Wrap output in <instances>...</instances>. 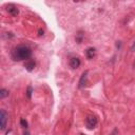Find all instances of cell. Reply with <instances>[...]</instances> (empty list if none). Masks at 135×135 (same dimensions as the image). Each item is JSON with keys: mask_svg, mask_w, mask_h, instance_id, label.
Segmentation results:
<instances>
[{"mask_svg": "<svg viewBox=\"0 0 135 135\" xmlns=\"http://www.w3.org/2000/svg\"><path fill=\"white\" fill-rule=\"evenodd\" d=\"M20 124H21V127H22V128H25V129L28 127L27 121H26L25 119H23V118H21V119H20Z\"/></svg>", "mask_w": 135, "mask_h": 135, "instance_id": "cell-12", "label": "cell"}, {"mask_svg": "<svg viewBox=\"0 0 135 135\" xmlns=\"http://www.w3.org/2000/svg\"><path fill=\"white\" fill-rule=\"evenodd\" d=\"M111 135H118V130H117V129H114V130L112 131Z\"/></svg>", "mask_w": 135, "mask_h": 135, "instance_id": "cell-13", "label": "cell"}, {"mask_svg": "<svg viewBox=\"0 0 135 135\" xmlns=\"http://www.w3.org/2000/svg\"><path fill=\"white\" fill-rule=\"evenodd\" d=\"M131 51H132V52H135V41H134L133 44L131 45Z\"/></svg>", "mask_w": 135, "mask_h": 135, "instance_id": "cell-15", "label": "cell"}, {"mask_svg": "<svg viewBox=\"0 0 135 135\" xmlns=\"http://www.w3.org/2000/svg\"><path fill=\"white\" fill-rule=\"evenodd\" d=\"M8 91L7 90H5V89H1L0 90V98L1 99H3V98H5L6 96H8Z\"/></svg>", "mask_w": 135, "mask_h": 135, "instance_id": "cell-10", "label": "cell"}, {"mask_svg": "<svg viewBox=\"0 0 135 135\" xmlns=\"http://www.w3.org/2000/svg\"><path fill=\"white\" fill-rule=\"evenodd\" d=\"M83 37H84V33L82 31H78L77 34H76V37H75V40L77 43H81L82 40H83Z\"/></svg>", "mask_w": 135, "mask_h": 135, "instance_id": "cell-9", "label": "cell"}, {"mask_svg": "<svg viewBox=\"0 0 135 135\" xmlns=\"http://www.w3.org/2000/svg\"><path fill=\"white\" fill-rule=\"evenodd\" d=\"M35 66H36V62L34 60H27L25 62V64H24V68H25V70L27 72H32L35 69Z\"/></svg>", "mask_w": 135, "mask_h": 135, "instance_id": "cell-8", "label": "cell"}, {"mask_svg": "<svg viewBox=\"0 0 135 135\" xmlns=\"http://www.w3.org/2000/svg\"><path fill=\"white\" fill-rule=\"evenodd\" d=\"M6 11L12 15V16H17L18 14H19V9H18V7L15 5V4H13V3H8V4H6Z\"/></svg>", "mask_w": 135, "mask_h": 135, "instance_id": "cell-5", "label": "cell"}, {"mask_svg": "<svg viewBox=\"0 0 135 135\" xmlns=\"http://www.w3.org/2000/svg\"><path fill=\"white\" fill-rule=\"evenodd\" d=\"M38 33H39V34H38L39 36H43V34H44V32H43V30H41V28H40V30L38 31Z\"/></svg>", "mask_w": 135, "mask_h": 135, "instance_id": "cell-16", "label": "cell"}, {"mask_svg": "<svg viewBox=\"0 0 135 135\" xmlns=\"http://www.w3.org/2000/svg\"><path fill=\"white\" fill-rule=\"evenodd\" d=\"M25 94H26L27 99H31V98H32V94H33V88H32V86H27Z\"/></svg>", "mask_w": 135, "mask_h": 135, "instance_id": "cell-11", "label": "cell"}, {"mask_svg": "<svg viewBox=\"0 0 135 135\" xmlns=\"http://www.w3.org/2000/svg\"><path fill=\"white\" fill-rule=\"evenodd\" d=\"M23 135H30V133H28V132H27V131H25V132H24V134H23Z\"/></svg>", "mask_w": 135, "mask_h": 135, "instance_id": "cell-17", "label": "cell"}, {"mask_svg": "<svg viewBox=\"0 0 135 135\" xmlns=\"http://www.w3.org/2000/svg\"><path fill=\"white\" fill-rule=\"evenodd\" d=\"M97 123H98V120H97V118H96L95 116H93V115L88 116L86 119H85V126H86V128H88L89 130L95 129L96 126H97Z\"/></svg>", "mask_w": 135, "mask_h": 135, "instance_id": "cell-2", "label": "cell"}, {"mask_svg": "<svg viewBox=\"0 0 135 135\" xmlns=\"http://www.w3.org/2000/svg\"><path fill=\"white\" fill-rule=\"evenodd\" d=\"M80 59L78 58V57H73V58H71V60H70V66L72 68V69H77V68H79V65H80Z\"/></svg>", "mask_w": 135, "mask_h": 135, "instance_id": "cell-6", "label": "cell"}, {"mask_svg": "<svg viewBox=\"0 0 135 135\" xmlns=\"http://www.w3.org/2000/svg\"><path fill=\"white\" fill-rule=\"evenodd\" d=\"M88 74H89L88 71H84V72L81 74L80 79H79V81H78V88H79V89H83V88L88 84Z\"/></svg>", "mask_w": 135, "mask_h": 135, "instance_id": "cell-3", "label": "cell"}, {"mask_svg": "<svg viewBox=\"0 0 135 135\" xmlns=\"http://www.w3.org/2000/svg\"><path fill=\"white\" fill-rule=\"evenodd\" d=\"M12 59L14 61H21V60H26L28 58H31L32 56V50L28 45L25 44H20L18 46H16L12 53H11Z\"/></svg>", "mask_w": 135, "mask_h": 135, "instance_id": "cell-1", "label": "cell"}, {"mask_svg": "<svg viewBox=\"0 0 135 135\" xmlns=\"http://www.w3.org/2000/svg\"><path fill=\"white\" fill-rule=\"evenodd\" d=\"M120 46H121V42H120V41H117V42H116V47L119 50V49H120Z\"/></svg>", "mask_w": 135, "mask_h": 135, "instance_id": "cell-14", "label": "cell"}, {"mask_svg": "<svg viewBox=\"0 0 135 135\" xmlns=\"http://www.w3.org/2000/svg\"><path fill=\"white\" fill-rule=\"evenodd\" d=\"M96 55V50L95 47H88L85 50V56L88 59H93Z\"/></svg>", "mask_w": 135, "mask_h": 135, "instance_id": "cell-7", "label": "cell"}, {"mask_svg": "<svg viewBox=\"0 0 135 135\" xmlns=\"http://www.w3.org/2000/svg\"><path fill=\"white\" fill-rule=\"evenodd\" d=\"M6 120H7V114L4 110H0V129L1 131H4L6 127Z\"/></svg>", "mask_w": 135, "mask_h": 135, "instance_id": "cell-4", "label": "cell"}, {"mask_svg": "<svg viewBox=\"0 0 135 135\" xmlns=\"http://www.w3.org/2000/svg\"><path fill=\"white\" fill-rule=\"evenodd\" d=\"M133 66H134V69H135V61H134V63H133Z\"/></svg>", "mask_w": 135, "mask_h": 135, "instance_id": "cell-18", "label": "cell"}]
</instances>
